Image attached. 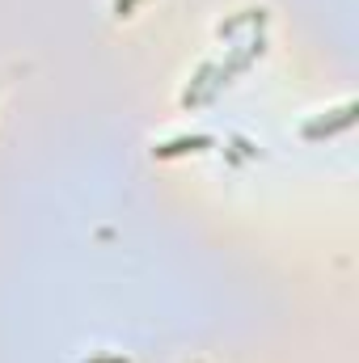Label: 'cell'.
Instances as JSON below:
<instances>
[{
    "label": "cell",
    "mask_w": 359,
    "mask_h": 363,
    "mask_svg": "<svg viewBox=\"0 0 359 363\" xmlns=\"http://www.w3.org/2000/svg\"><path fill=\"white\" fill-rule=\"evenodd\" d=\"M136 4H140V0H114V13H118V17H127Z\"/></svg>",
    "instance_id": "2"
},
{
    "label": "cell",
    "mask_w": 359,
    "mask_h": 363,
    "mask_svg": "<svg viewBox=\"0 0 359 363\" xmlns=\"http://www.w3.org/2000/svg\"><path fill=\"white\" fill-rule=\"evenodd\" d=\"M110 363H127V359H110Z\"/></svg>",
    "instance_id": "3"
},
{
    "label": "cell",
    "mask_w": 359,
    "mask_h": 363,
    "mask_svg": "<svg viewBox=\"0 0 359 363\" xmlns=\"http://www.w3.org/2000/svg\"><path fill=\"white\" fill-rule=\"evenodd\" d=\"M211 140L207 135H190V140H174V144H161V148H153L157 157H182V152H194V148H207Z\"/></svg>",
    "instance_id": "1"
}]
</instances>
